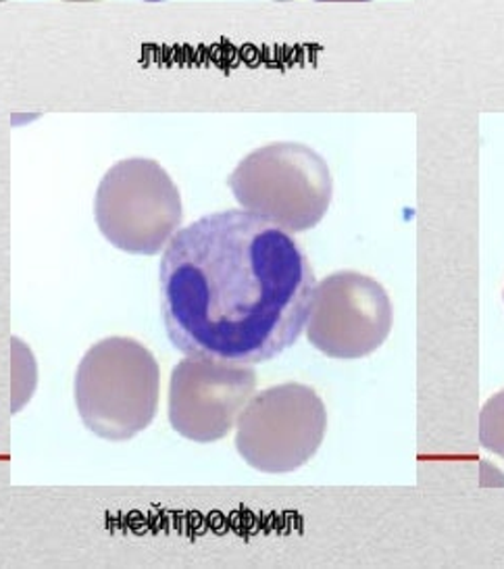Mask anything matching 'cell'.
<instances>
[{"instance_id":"1","label":"cell","mask_w":504,"mask_h":569,"mask_svg":"<svg viewBox=\"0 0 504 569\" xmlns=\"http://www.w3.org/2000/svg\"><path fill=\"white\" fill-rule=\"evenodd\" d=\"M161 316L185 357L259 366L306 328L317 288L303 247L246 209L201 218L169 240Z\"/></svg>"},{"instance_id":"2","label":"cell","mask_w":504,"mask_h":569,"mask_svg":"<svg viewBox=\"0 0 504 569\" xmlns=\"http://www.w3.org/2000/svg\"><path fill=\"white\" fill-rule=\"evenodd\" d=\"M161 369L142 342L104 338L90 347L73 382L78 413L92 435L125 442L157 418Z\"/></svg>"},{"instance_id":"3","label":"cell","mask_w":504,"mask_h":569,"mask_svg":"<svg viewBox=\"0 0 504 569\" xmlns=\"http://www.w3.org/2000/svg\"><path fill=\"white\" fill-rule=\"evenodd\" d=\"M228 184L246 211L290 234L313 230L334 197L325 159L299 142H273L252 151L238 163Z\"/></svg>"},{"instance_id":"4","label":"cell","mask_w":504,"mask_h":569,"mask_svg":"<svg viewBox=\"0 0 504 569\" xmlns=\"http://www.w3.org/2000/svg\"><path fill=\"white\" fill-rule=\"evenodd\" d=\"M101 234L119 251L159 254L184 219L182 197L161 163L125 159L104 173L94 199Z\"/></svg>"},{"instance_id":"5","label":"cell","mask_w":504,"mask_h":569,"mask_svg":"<svg viewBox=\"0 0 504 569\" xmlns=\"http://www.w3.org/2000/svg\"><path fill=\"white\" fill-rule=\"evenodd\" d=\"M327 432V409L306 385L286 382L254 392L235 423V449L263 473H290L306 466Z\"/></svg>"},{"instance_id":"6","label":"cell","mask_w":504,"mask_h":569,"mask_svg":"<svg viewBox=\"0 0 504 569\" xmlns=\"http://www.w3.org/2000/svg\"><path fill=\"white\" fill-rule=\"evenodd\" d=\"M394 326L386 288L359 271H336L317 282L309 342L332 359H363L377 351Z\"/></svg>"},{"instance_id":"7","label":"cell","mask_w":504,"mask_h":569,"mask_svg":"<svg viewBox=\"0 0 504 569\" xmlns=\"http://www.w3.org/2000/svg\"><path fill=\"white\" fill-rule=\"evenodd\" d=\"M256 392L251 366L185 357L169 382V423L192 442H218L230 435Z\"/></svg>"},{"instance_id":"8","label":"cell","mask_w":504,"mask_h":569,"mask_svg":"<svg viewBox=\"0 0 504 569\" xmlns=\"http://www.w3.org/2000/svg\"><path fill=\"white\" fill-rule=\"evenodd\" d=\"M11 347H13V402H11V409H13V413H19L34 395L38 371H36L34 355L19 338H13Z\"/></svg>"},{"instance_id":"9","label":"cell","mask_w":504,"mask_h":569,"mask_svg":"<svg viewBox=\"0 0 504 569\" xmlns=\"http://www.w3.org/2000/svg\"><path fill=\"white\" fill-rule=\"evenodd\" d=\"M480 445L504 459V390L487 399L480 413Z\"/></svg>"},{"instance_id":"10","label":"cell","mask_w":504,"mask_h":569,"mask_svg":"<svg viewBox=\"0 0 504 569\" xmlns=\"http://www.w3.org/2000/svg\"><path fill=\"white\" fill-rule=\"evenodd\" d=\"M320 2H367V0H320Z\"/></svg>"},{"instance_id":"11","label":"cell","mask_w":504,"mask_h":569,"mask_svg":"<svg viewBox=\"0 0 504 569\" xmlns=\"http://www.w3.org/2000/svg\"><path fill=\"white\" fill-rule=\"evenodd\" d=\"M503 299H504V292H503Z\"/></svg>"}]
</instances>
